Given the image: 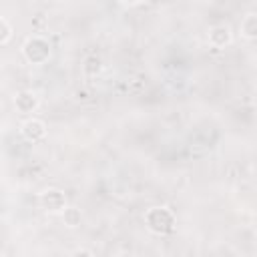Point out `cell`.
Instances as JSON below:
<instances>
[{
	"label": "cell",
	"instance_id": "3957f363",
	"mask_svg": "<svg viewBox=\"0 0 257 257\" xmlns=\"http://www.w3.org/2000/svg\"><path fill=\"white\" fill-rule=\"evenodd\" d=\"M38 205L42 211H46L50 215H60L68 207V201H66L64 191H60L56 187H48L38 195Z\"/></svg>",
	"mask_w": 257,
	"mask_h": 257
},
{
	"label": "cell",
	"instance_id": "5b68a950",
	"mask_svg": "<svg viewBox=\"0 0 257 257\" xmlns=\"http://www.w3.org/2000/svg\"><path fill=\"white\" fill-rule=\"evenodd\" d=\"M207 38H209V44L213 48H227L233 42V30H231L229 24L221 22V24H215V26L209 28Z\"/></svg>",
	"mask_w": 257,
	"mask_h": 257
},
{
	"label": "cell",
	"instance_id": "9c48e42d",
	"mask_svg": "<svg viewBox=\"0 0 257 257\" xmlns=\"http://www.w3.org/2000/svg\"><path fill=\"white\" fill-rule=\"evenodd\" d=\"M60 217H62L64 227H68V229H76V227H80V223H82V211H80L78 207H72V205H68V207L60 213Z\"/></svg>",
	"mask_w": 257,
	"mask_h": 257
},
{
	"label": "cell",
	"instance_id": "277c9868",
	"mask_svg": "<svg viewBox=\"0 0 257 257\" xmlns=\"http://www.w3.org/2000/svg\"><path fill=\"white\" fill-rule=\"evenodd\" d=\"M20 137L26 141V143H40L46 139L48 135V128H46V122L42 118H36V116H28L26 120L20 122V128H18Z\"/></svg>",
	"mask_w": 257,
	"mask_h": 257
},
{
	"label": "cell",
	"instance_id": "52a82bcc",
	"mask_svg": "<svg viewBox=\"0 0 257 257\" xmlns=\"http://www.w3.org/2000/svg\"><path fill=\"white\" fill-rule=\"evenodd\" d=\"M239 34H241L245 40H255V38H257V14H255V12H247V14L241 18Z\"/></svg>",
	"mask_w": 257,
	"mask_h": 257
},
{
	"label": "cell",
	"instance_id": "7a4b0ae2",
	"mask_svg": "<svg viewBox=\"0 0 257 257\" xmlns=\"http://www.w3.org/2000/svg\"><path fill=\"white\" fill-rule=\"evenodd\" d=\"M52 46L50 40L42 34H30L22 42V58L32 66H42L50 60Z\"/></svg>",
	"mask_w": 257,
	"mask_h": 257
},
{
	"label": "cell",
	"instance_id": "30bf717a",
	"mask_svg": "<svg viewBox=\"0 0 257 257\" xmlns=\"http://www.w3.org/2000/svg\"><path fill=\"white\" fill-rule=\"evenodd\" d=\"M12 34H14L12 24H10L6 18H2V16H0V46L8 44V42H10V38H12Z\"/></svg>",
	"mask_w": 257,
	"mask_h": 257
},
{
	"label": "cell",
	"instance_id": "8fae6325",
	"mask_svg": "<svg viewBox=\"0 0 257 257\" xmlns=\"http://www.w3.org/2000/svg\"><path fill=\"white\" fill-rule=\"evenodd\" d=\"M66 257H96V255H94L90 249H82V247H80V249H74L72 253H68Z\"/></svg>",
	"mask_w": 257,
	"mask_h": 257
},
{
	"label": "cell",
	"instance_id": "6da1fadb",
	"mask_svg": "<svg viewBox=\"0 0 257 257\" xmlns=\"http://www.w3.org/2000/svg\"><path fill=\"white\" fill-rule=\"evenodd\" d=\"M145 225L153 235H171L177 229V217L167 205H155L145 211Z\"/></svg>",
	"mask_w": 257,
	"mask_h": 257
},
{
	"label": "cell",
	"instance_id": "ba28073f",
	"mask_svg": "<svg viewBox=\"0 0 257 257\" xmlns=\"http://www.w3.org/2000/svg\"><path fill=\"white\" fill-rule=\"evenodd\" d=\"M102 60H100V56H96V54H88V56H84V60H82V74L84 76H88V78H94V76H98L100 72H102Z\"/></svg>",
	"mask_w": 257,
	"mask_h": 257
},
{
	"label": "cell",
	"instance_id": "8992f818",
	"mask_svg": "<svg viewBox=\"0 0 257 257\" xmlns=\"http://www.w3.org/2000/svg\"><path fill=\"white\" fill-rule=\"evenodd\" d=\"M14 106L18 112L22 114H30V112H36L38 106H40V98L34 90L30 88H24V90H18L16 96H14Z\"/></svg>",
	"mask_w": 257,
	"mask_h": 257
}]
</instances>
